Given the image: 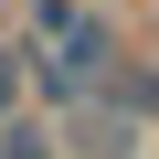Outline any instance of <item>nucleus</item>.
<instances>
[{"mask_svg":"<svg viewBox=\"0 0 159 159\" xmlns=\"http://www.w3.org/2000/svg\"><path fill=\"white\" fill-rule=\"evenodd\" d=\"M21 106H32V53L0 43V117H21Z\"/></svg>","mask_w":159,"mask_h":159,"instance_id":"nucleus-5","label":"nucleus"},{"mask_svg":"<svg viewBox=\"0 0 159 159\" xmlns=\"http://www.w3.org/2000/svg\"><path fill=\"white\" fill-rule=\"evenodd\" d=\"M0 159H64V117H43V106L0 117Z\"/></svg>","mask_w":159,"mask_h":159,"instance_id":"nucleus-4","label":"nucleus"},{"mask_svg":"<svg viewBox=\"0 0 159 159\" xmlns=\"http://www.w3.org/2000/svg\"><path fill=\"white\" fill-rule=\"evenodd\" d=\"M64 159H148V127L127 106L85 96V106H64Z\"/></svg>","mask_w":159,"mask_h":159,"instance_id":"nucleus-2","label":"nucleus"},{"mask_svg":"<svg viewBox=\"0 0 159 159\" xmlns=\"http://www.w3.org/2000/svg\"><path fill=\"white\" fill-rule=\"evenodd\" d=\"M11 43L32 53V106L43 117L106 96V74L127 64V32H117V11H96V0H21V32Z\"/></svg>","mask_w":159,"mask_h":159,"instance_id":"nucleus-1","label":"nucleus"},{"mask_svg":"<svg viewBox=\"0 0 159 159\" xmlns=\"http://www.w3.org/2000/svg\"><path fill=\"white\" fill-rule=\"evenodd\" d=\"M106 106H127V117L159 138V64H148V53H127V64L106 74Z\"/></svg>","mask_w":159,"mask_h":159,"instance_id":"nucleus-3","label":"nucleus"}]
</instances>
